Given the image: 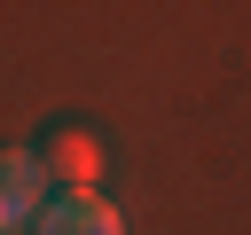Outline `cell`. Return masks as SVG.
<instances>
[{"label":"cell","instance_id":"1","mask_svg":"<svg viewBox=\"0 0 251 235\" xmlns=\"http://www.w3.org/2000/svg\"><path fill=\"white\" fill-rule=\"evenodd\" d=\"M47 212V164L31 149H0V235Z\"/></svg>","mask_w":251,"mask_h":235},{"label":"cell","instance_id":"3","mask_svg":"<svg viewBox=\"0 0 251 235\" xmlns=\"http://www.w3.org/2000/svg\"><path fill=\"white\" fill-rule=\"evenodd\" d=\"M47 172H63V188H86V172H94V141L86 133H47V157H39Z\"/></svg>","mask_w":251,"mask_h":235},{"label":"cell","instance_id":"2","mask_svg":"<svg viewBox=\"0 0 251 235\" xmlns=\"http://www.w3.org/2000/svg\"><path fill=\"white\" fill-rule=\"evenodd\" d=\"M31 235H126V227H118V212L94 188H55L47 212L31 219Z\"/></svg>","mask_w":251,"mask_h":235}]
</instances>
